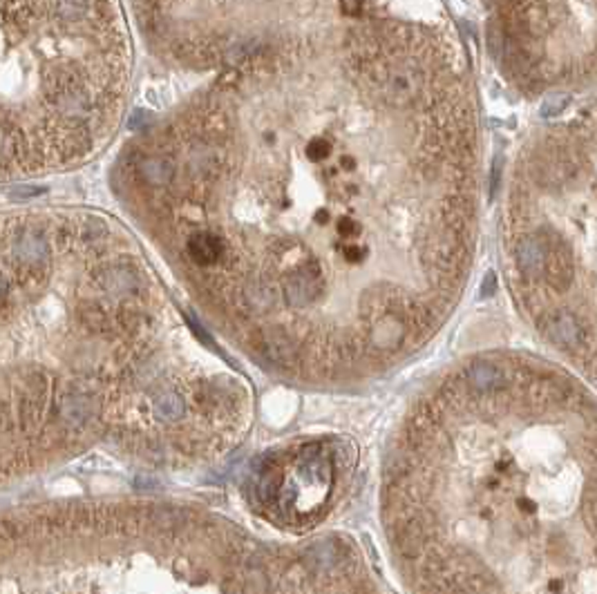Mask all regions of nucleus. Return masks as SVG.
<instances>
[{"instance_id":"obj_2","label":"nucleus","mask_w":597,"mask_h":594,"mask_svg":"<svg viewBox=\"0 0 597 594\" xmlns=\"http://www.w3.org/2000/svg\"><path fill=\"white\" fill-rule=\"evenodd\" d=\"M528 175L535 183L546 190H559L561 185L573 181L579 175V159L573 148L559 141L539 146L528 164Z\"/></svg>"},{"instance_id":"obj_11","label":"nucleus","mask_w":597,"mask_h":594,"mask_svg":"<svg viewBox=\"0 0 597 594\" xmlns=\"http://www.w3.org/2000/svg\"><path fill=\"white\" fill-rule=\"evenodd\" d=\"M340 250H343V259L347 261V264H361V261L365 259V248H361V246H356V244H345Z\"/></svg>"},{"instance_id":"obj_6","label":"nucleus","mask_w":597,"mask_h":594,"mask_svg":"<svg viewBox=\"0 0 597 594\" xmlns=\"http://www.w3.org/2000/svg\"><path fill=\"white\" fill-rule=\"evenodd\" d=\"M461 378H463L467 396H472V398L501 393V391H506L508 385H510L508 369L503 367L501 362L490 360V358L474 360L470 367L461 373Z\"/></svg>"},{"instance_id":"obj_14","label":"nucleus","mask_w":597,"mask_h":594,"mask_svg":"<svg viewBox=\"0 0 597 594\" xmlns=\"http://www.w3.org/2000/svg\"><path fill=\"white\" fill-rule=\"evenodd\" d=\"M519 505H522V509H528V512H535V505L531 503V500H522Z\"/></svg>"},{"instance_id":"obj_4","label":"nucleus","mask_w":597,"mask_h":594,"mask_svg":"<svg viewBox=\"0 0 597 594\" xmlns=\"http://www.w3.org/2000/svg\"><path fill=\"white\" fill-rule=\"evenodd\" d=\"M541 333L564 351H577L586 342V326L568 309H548L539 318Z\"/></svg>"},{"instance_id":"obj_9","label":"nucleus","mask_w":597,"mask_h":594,"mask_svg":"<svg viewBox=\"0 0 597 594\" xmlns=\"http://www.w3.org/2000/svg\"><path fill=\"white\" fill-rule=\"evenodd\" d=\"M304 558L311 567H315V570H331V567L338 563L340 552H338V545L334 541H320L306 550Z\"/></svg>"},{"instance_id":"obj_7","label":"nucleus","mask_w":597,"mask_h":594,"mask_svg":"<svg viewBox=\"0 0 597 594\" xmlns=\"http://www.w3.org/2000/svg\"><path fill=\"white\" fill-rule=\"evenodd\" d=\"M405 315L403 313H382L374 320V324L367 331V344L378 353H394L403 344L405 337Z\"/></svg>"},{"instance_id":"obj_3","label":"nucleus","mask_w":597,"mask_h":594,"mask_svg":"<svg viewBox=\"0 0 597 594\" xmlns=\"http://www.w3.org/2000/svg\"><path fill=\"white\" fill-rule=\"evenodd\" d=\"M423 81H425L423 72L412 61H403V63L398 61L396 65L385 67L380 88L376 92L382 99V103H387L391 107H405V105H412L414 101L419 99Z\"/></svg>"},{"instance_id":"obj_10","label":"nucleus","mask_w":597,"mask_h":594,"mask_svg":"<svg viewBox=\"0 0 597 594\" xmlns=\"http://www.w3.org/2000/svg\"><path fill=\"white\" fill-rule=\"evenodd\" d=\"M336 233L338 237H343V240H354V237L363 233V224L358 222V219H354L352 215H343L336 222Z\"/></svg>"},{"instance_id":"obj_12","label":"nucleus","mask_w":597,"mask_h":594,"mask_svg":"<svg viewBox=\"0 0 597 594\" xmlns=\"http://www.w3.org/2000/svg\"><path fill=\"white\" fill-rule=\"evenodd\" d=\"M566 101H568L566 96H550L548 101H546V107L541 109L544 116H552V114L561 112V105H564Z\"/></svg>"},{"instance_id":"obj_8","label":"nucleus","mask_w":597,"mask_h":594,"mask_svg":"<svg viewBox=\"0 0 597 594\" xmlns=\"http://www.w3.org/2000/svg\"><path fill=\"white\" fill-rule=\"evenodd\" d=\"M544 259H546L544 233L526 235L515 246V261L526 277H533V279L539 277L544 273Z\"/></svg>"},{"instance_id":"obj_1","label":"nucleus","mask_w":597,"mask_h":594,"mask_svg":"<svg viewBox=\"0 0 597 594\" xmlns=\"http://www.w3.org/2000/svg\"><path fill=\"white\" fill-rule=\"evenodd\" d=\"M130 63L121 7L0 3V179L72 168L103 148Z\"/></svg>"},{"instance_id":"obj_5","label":"nucleus","mask_w":597,"mask_h":594,"mask_svg":"<svg viewBox=\"0 0 597 594\" xmlns=\"http://www.w3.org/2000/svg\"><path fill=\"white\" fill-rule=\"evenodd\" d=\"M546 259H544V279L555 291H566L575 279V257L570 246L557 233H544Z\"/></svg>"},{"instance_id":"obj_13","label":"nucleus","mask_w":597,"mask_h":594,"mask_svg":"<svg viewBox=\"0 0 597 594\" xmlns=\"http://www.w3.org/2000/svg\"><path fill=\"white\" fill-rule=\"evenodd\" d=\"M494 284H497V277H494V273L485 275V282H483V288H481V297H488L494 293Z\"/></svg>"}]
</instances>
